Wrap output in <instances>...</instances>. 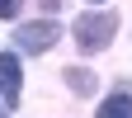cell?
<instances>
[{
  "mask_svg": "<svg viewBox=\"0 0 132 118\" xmlns=\"http://www.w3.org/2000/svg\"><path fill=\"white\" fill-rule=\"evenodd\" d=\"M19 5H24V0H0V19H14V14H19Z\"/></svg>",
  "mask_w": 132,
  "mask_h": 118,
  "instance_id": "obj_6",
  "label": "cell"
},
{
  "mask_svg": "<svg viewBox=\"0 0 132 118\" xmlns=\"http://www.w3.org/2000/svg\"><path fill=\"white\" fill-rule=\"evenodd\" d=\"M57 24L52 19H33V24H24V28H14V47L19 52H47V47L57 43Z\"/></svg>",
  "mask_w": 132,
  "mask_h": 118,
  "instance_id": "obj_2",
  "label": "cell"
},
{
  "mask_svg": "<svg viewBox=\"0 0 132 118\" xmlns=\"http://www.w3.org/2000/svg\"><path fill=\"white\" fill-rule=\"evenodd\" d=\"M99 118H132V95H109L99 104Z\"/></svg>",
  "mask_w": 132,
  "mask_h": 118,
  "instance_id": "obj_4",
  "label": "cell"
},
{
  "mask_svg": "<svg viewBox=\"0 0 132 118\" xmlns=\"http://www.w3.org/2000/svg\"><path fill=\"white\" fill-rule=\"evenodd\" d=\"M0 99L19 104V57L14 52H0Z\"/></svg>",
  "mask_w": 132,
  "mask_h": 118,
  "instance_id": "obj_3",
  "label": "cell"
},
{
  "mask_svg": "<svg viewBox=\"0 0 132 118\" xmlns=\"http://www.w3.org/2000/svg\"><path fill=\"white\" fill-rule=\"evenodd\" d=\"M66 80H71V90H76V95H94V76H90V71H80V66H71V71H66Z\"/></svg>",
  "mask_w": 132,
  "mask_h": 118,
  "instance_id": "obj_5",
  "label": "cell"
},
{
  "mask_svg": "<svg viewBox=\"0 0 132 118\" xmlns=\"http://www.w3.org/2000/svg\"><path fill=\"white\" fill-rule=\"evenodd\" d=\"M113 28H118V19H113L109 10L80 14V19H76V47H80V52H99V47L113 43Z\"/></svg>",
  "mask_w": 132,
  "mask_h": 118,
  "instance_id": "obj_1",
  "label": "cell"
}]
</instances>
